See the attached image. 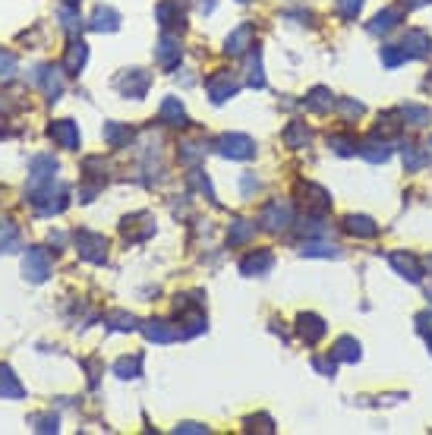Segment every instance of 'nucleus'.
Wrapping results in <instances>:
<instances>
[{"label":"nucleus","instance_id":"f257e3e1","mask_svg":"<svg viewBox=\"0 0 432 435\" xmlns=\"http://www.w3.org/2000/svg\"><path fill=\"white\" fill-rule=\"evenodd\" d=\"M23 271H25V278H29V281H35V284L48 281V275H51L48 253H44L42 246H32L29 253H25V259H23Z\"/></svg>","mask_w":432,"mask_h":435},{"label":"nucleus","instance_id":"f03ea898","mask_svg":"<svg viewBox=\"0 0 432 435\" xmlns=\"http://www.w3.org/2000/svg\"><path fill=\"white\" fill-rule=\"evenodd\" d=\"M76 246H79V256L89 262H104V256H107V240L101 234H92V230H79Z\"/></svg>","mask_w":432,"mask_h":435},{"label":"nucleus","instance_id":"7ed1b4c3","mask_svg":"<svg viewBox=\"0 0 432 435\" xmlns=\"http://www.w3.org/2000/svg\"><path fill=\"white\" fill-rule=\"evenodd\" d=\"M48 136L54 142H57L60 148H79V130H76V124L73 120H54V124L48 126Z\"/></svg>","mask_w":432,"mask_h":435},{"label":"nucleus","instance_id":"20e7f679","mask_svg":"<svg viewBox=\"0 0 432 435\" xmlns=\"http://www.w3.org/2000/svg\"><path fill=\"white\" fill-rule=\"evenodd\" d=\"M117 85H120V92L130 95V98H143V95L148 92V73H143V70H130Z\"/></svg>","mask_w":432,"mask_h":435},{"label":"nucleus","instance_id":"39448f33","mask_svg":"<svg viewBox=\"0 0 432 435\" xmlns=\"http://www.w3.org/2000/svg\"><path fill=\"white\" fill-rule=\"evenodd\" d=\"M221 152L227 158H249L253 155V139H246V136H224L221 139Z\"/></svg>","mask_w":432,"mask_h":435},{"label":"nucleus","instance_id":"423d86ee","mask_svg":"<svg viewBox=\"0 0 432 435\" xmlns=\"http://www.w3.org/2000/svg\"><path fill=\"white\" fill-rule=\"evenodd\" d=\"M234 92H237V83H234L231 73H218V76L208 79V95H212V101H224V98H231Z\"/></svg>","mask_w":432,"mask_h":435},{"label":"nucleus","instance_id":"0eeeda50","mask_svg":"<svg viewBox=\"0 0 432 435\" xmlns=\"http://www.w3.org/2000/svg\"><path fill=\"white\" fill-rule=\"evenodd\" d=\"M85 60H89V47H85L83 42H70L66 57H64V70L66 73H79L85 66Z\"/></svg>","mask_w":432,"mask_h":435},{"label":"nucleus","instance_id":"6e6552de","mask_svg":"<svg viewBox=\"0 0 432 435\" xmlns=\"http://www.w3.org/2000/svg\"><path fill=\"white\" fill-rule=\"evenodd\" d=\"M23 394H25V388L19 385V379L13 376V369H10V366H0V398L19 400Z\"/></svg>","mask_w":432,"mask_h":435},{"label":"nucleus","instance_id":"1a4fd4ad","mask_svg":"<svg viewBox=\"0 0 432 435\" xmlns=\"http://www.w3.org/2000/svg\"><path fill=\"white\" fill-rule=\"evenodd\" d=\"M19 246H23L19 227L13 221H0V253H16Z\"/></svg>","mask_w":432,"mask_h":435},{"label":"nucleus","instance_id":"9d476101","mask_svg":"<svg viewBox=\"0 0 432 435\" xmlns=\"http://www.w3.org/2000/svg\"><path fill=\"white\" fill-rule=\"evenodd\" d=\"M38 83L44 85V95H48L51 101H57L60 92H64V79H60V73L51 70V66H42V73H38Z\"/></svg>","mask_w":432,"mask_h":435},{"label":"nucleus","instance_id":"9b49d317","mask_svg":"<svg viewBox=\"0 0 432 435\" xmlns=\"http://www.w3.org/2000/svg\"><path fill=\"white\" fill-rule=\"evenodd\" d=\"M117 23H120V16L111 10V6H98L95 16H92V29H98V32H114Z\"/></svg>","mask_w":432,"mask_h":435},{"label":"nucleus","instance_id":"f8f14e48","mask_svg":"<svg viewBox=\"0 0 432 435\" xmlns=\"http://www.w3.org/2000/svg\"><path fill=\"white\" fill-rule=\"evenodd\" d=\"M145 338L167 344V341H174V338H180V328H171L167 322H148L145 325Z\"/></svg>","mask_w":432,"mask_h":435},{"label":"nucleus","instance_id":"ddd939ff","mask_svg":"<svg viewBox=\"0 0 432 435\" xmlns=\"http://www.w3.org/2000/svg\"><path fill=\"white\" fill-rule=\"evenodd\" d=\"M249 42H253V25H240L237 32H234L231 38H227V54H243L249 47Z\"/></svg>","mask_w":432,"mask_h":435},{"label":"nucleus","instance_id":"4468645a","mask_svg":"<svg viewBox=\"0 0 432 435\" xmlns=\"http://www.w3.org/2000/svg\"><path fill=\"white\" fill-rule=\"evenodd\" d=\"M161 117L167 120L171 126H184L186 124V114H184V105H180L177 98H167L164 105H161Z\"/></svg>","mask_w":432,"mask_h":435},{"label":"nucleus","instance_id":"2eb2a0df","mask_svg":"<svg viewBox=\"0 0 432 435\" xmlns=\"http://www.w3.org/2000/svg\"><path fill=\"white\" fill-rule=\"evenodd\" d=\"M158 60H161V66H174V64L180 60V44L174 42L171 35L161 38V44H158Z\"/></svg>","mask_w":432,"mask_h":435},{"label":"nucleus","instance_id":"dca6fc26","mask_svg":"<svg viewBox=\"0 0 432 435\" xmlns=\"http://www.w3.org/2000/svg\"><path fill=\"white\" fill-rule=\"evenodd\" d=\"M158 19H161V25H180L184 29V13H180V6L177 4H171V0H164V4L158 6Z\"/></svg>","mask_w":432,"mask_h":435},{"label":"nucleus","instance_id":"f3484780","mask_svg":"<svg viewBox=\"0 0 432 435\" xmlns=\"http://www.w3.org/2000/svg\"><path fill=\"white\" fill-rule=\"evenodd\" d=\"M240 268H243V275H259V271L272 268V253H256V256H246Z\"/></svg>","mask_w":432,"mask_h":435},{"label":"nucleus","instance_id":"a211bd4d","mask_svg":"<svg viewBox=\"0 0 432 435\" xmlns=\"http://www.w3.org/2000/svg\"><path fill=\"white\" fill-rule=\"evenodd\" d=\"M262 221L268 224V227H284V224L290 221V212H287V205H278V202H275V205H268L265 208V218H262Z\"/></svg>","mask_w":432,"mask_h":435},{"label":"nucleus","instance_id":"6ab92c4d","mask_svg":"<svg viewBox=\"0 0 432 435\" xmlns=\"http://www.w3.org/2000/svg\"><path fill=\"white\" fill-rule=\"evenodd\" d=\"M114 372H117L120 379H136L139 376V357H133V359H120L117 366H114Z\"/></svg>","mask_w":432,"mask_h":435},{"label":"nucleus","instance_id":"aec40b11","mask_svg":"<svg viewBox=\"0 0 432 435\" xmlns=\"http://www.w3.org/2000/svg\"><path fill=\"white\" fill-rule=\"evenodd\" d=\"M130 136H133V133L126 130V126H117V124H107V126H104V139L111 142V145H120V142H126Z\"/></svg>","mask_w":432,"mask_h":435},{"label":"nucleus","instance_id":"412c9836","mask_svg":"<svg viewBox=\"0 0 432 435\" xmlns=\"http://www.w3.org/2000/svg\"><path fill=\"white\" fill-rule=\"evenodd\" d=\"M107 322H114V328H120V331H130V328H136V318L133 316H126V312H114Z\"/></svg>","mask_w":432,"mask_h":435},{"label":"nucleus","instance_id":"4be33fe9","mask_svg":"<svg viewBox=\"0 0 432 435\" xmlns=\"http://www.w3.org/2000/svg\"><path fill=\"white\" fill-rule=\"evenodd\" d=\"M249 234H253V224H249V221H237V227H234V234L227 237V240H231V243H243Z\"/></svg>","mask_w":432,"mask_h":435},{"label":"nucleus","instance_id":"5701e85b","mask_svg":"<svg viewBox=\"0 0 432 435\" xmlns=\"http://www.w3.org/2000/svg\"><path fill=\"white\" fill-rule=\"evenodd\" d=\"M13 70H16V57H13V54H4V51H0V79L13 76Z\"/></svg>","mask_w":432,"mask_h":435},{"label":"nucleus","instance_id":"b1692460","mask_svg":"<svg viewBox=\"0 0 432 435\" xmlns=\"http://www.w3.org/2000/svg\"><path fill=\"white\" fill-rule=\"evenodd\" d=\"M64 29L66 32H79L83 29V19H79L73 10H64Z\"/></svg>","mask_w":432,"mask_h":435},{"label":"nucleus","instance_id":"393cba45","mask_svg":"<svg viewBox=\"0 0 432 435\" xmlns=\"http://www.w3.org/2000/svg\"><path fill=\"white\" fill-rule=\"evenodd\" d=\"M32 423H38V432H57V417H35Z\"/></svg>","mask_w":432,"mask_h":435},{"label":"nucleus","instance_id":"a878e982","mask_svg":"<svg viewBox=\"0 0 432 435\" xmlns=\"http://www.w3.org/2000/svg\"><path fill=\"white\" fill-rule=\"evenodd\" d=\"M64 4H76V0H64Z\"/></svg>","mask_w":432,"mask_h":435}]
</instances>
